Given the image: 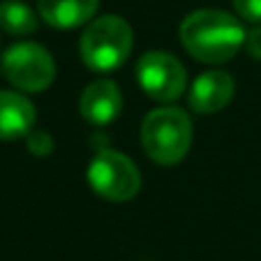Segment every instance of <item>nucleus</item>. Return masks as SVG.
<instances>
[{
    "label": "nucleus",
    "mask_w": 261,
    "mask_h": 261,
    "mask_svg": "<svg viewBox=\"0 0 261 261\" xmlns=\"http://www.w3.org/2000/svg\"><path fill=\"white\" fill-rule=\"evenodd\" d=\"M245 35L236 16L222 10H197L180 23V42L185 51L208 65L231 60L245 44Z\"/></svg>",
    "instance_id": "obj_1"
},
{
    "label": "nucleus",
    "mask_w": 261,
    "mask_h": 261,
    "mask_svg": "<svg viewBox=\"0 0 261 261\" xmlns=\"http://www.w3.org/2000/svg\"><path fill=\"white\" fill-rule=\"evenodd\" d=\"M141 146L155 164L171 167L192 146V120L178 107L155 109L141 123Z\"/></svg>",
    "instance_id": "obj_2"
},
{
    "label": "nucleus",
    "mask_w": 261,
    "mask_h": 261,
    "mask_svg": "<svg viewBox=\"0 0 261 261\" xmlns=\"http://www.w3.org/2000/svg\"><path fill=\"white\" fill-rule=\"evenodd\" d=\"M132 28L123 16L107 14L88 23L79 40L81 60L95 72L118 69L132 51Z\"/></svg>",
    "instance_id": "obj_3"
},
{
    "label": "nucleus",
    "mask_w": 261,
    "mask_h": 261,
    "mask_svg": "<svg viewBox=\"0 0 261 261\" xmlns=\"http://www.w3.org/2000/svg\"><path fill=\"white\" fill-rule=\"evenodd\" d=\"M90 188L107 201H129L141 190V173L127 155L118 150H99L88 164Z\"/></svg>",
    "instance_id": "obj_4"
},
{
    "label": "nucleus",
    "mask_w": 261,
    "mask_h": 261,
    "mask_svg": "<svg viewBox=\"0 0 261 261\" xmlns=\"http://www.w3.org/2000/svg\"><path fill=\"white\" fill-rule=\"evenodd\" d=\"M3 74L23 93H42L56 79L54 56L42 44L19 42L3 54Z\"/></svg>",
    "instance_id": "obj_5"
},
{
    "label": "nucleus",
    "mask_w": 261,
    "mask_h": 261,
    "mask_svg": "<svg viewBox=\"0 0 261 261\" xmlns=\"http://www.w3.org/2000/svg\"><path fill=\"white\" fill-rule=\"evenodd\" d=\"M137 79L143 93L155 102H173L185 93L188 69L173 54L148 51L137 63Z\"/></svg>",
    "instance_id": "obj_6"
},
{
    "label": "nucleus",
    "mask_w": 261,
    "mask_h": 261,
    "mask_svg": "<svg viewBox=\"0 0 261 261\" xmlns=\"http://www.w3.org/2000/svg\"><path fill=\"white\" fill-rule=\"evenodd\" d=\"M79 111L88 123L109 125L123 111V95L116 81L95 79L84 88L79 99Z\"/></svg>",
    "instance_id": "obj_7"
},
{
    "label": "nucleus",
    "mask_w": 261,
    "mask_h": 261,
    "mask_svg": "<svg viewBox=\"0 0 261 261\" xmlns=\"http://www.w3.org/2000/svg\"><path fill=\"white\" fill-rule=\"evenodd\" d=\"M233 90H236V84H233L231 74L227 72H206L201 74L197 81L192 84L188 95L190 109L197 111V114H217L220 109H224L233 97Z\"/></svg>",
    "instance_id": "obj_8"
},
{
    "label": "nucleus",
    "mask_w": 261,
    "mask_h": 261,
    "mask_svg": "<svg viewBox=\"0 0 261 261\" xmlns=\"http://www.w3.org/2000/svg\"><path fill=\"white\" fill-rule=\"evenodd\" d=\"M35 127V107L28 97L0 90V141L25 139Z\"/></svg>",
    "instance_id": "obj_9"
},
{
    "label": "nucleus",
    "mask_w": 261,
    "mask_h": 261,
    "mask_svg": "<svg viewBox=\"0 0 261 261\" xmlns=\"http://www.w3.org/2000/svg\"><path fill=\"white\" fill-rule=\"evenodd\" d=\"M99 0H40V16L60 30L79 28L97 12Z\"/></svg>",
    "instance_id": "obj_10"
},
{
    "label": "nucleus",
    "mask_w": 261,
    "mask_h": 261,
    "mask_svg": "<svg viewBox=\"0 0 261 261\" xmlns=\"http://www.w3.org/2000/svg\"><path fill=\"white\" fill-rule=\"evenodd\" d=\"M37 14L21 0H5L0 3V28L10 35L23 37L37 30Z\"/></svg>",
    "instance_id": "obj_11"
},
{
    "label": "nucleus",
    "mask_w": 261,
    "mask_h": 261,
    "mask_svg": "<svg viewBox=\"0 0 261 261\" xmlns=\"http://www.w3.org/2000/svg\"><path fill=\"white\" fill-rule=\"evenodd\" d=\"M25 143H28V150L37 158H44L54 150V139H51L49 132L44 129H33V132L25 137Z\"/></svg>",
    "instance_id": "obj_12"
},
{
    "label": "nucleus",
    "mask_w": 261,
    "mask_h": 261,
    "mask_svg": "<svg viewBox=\"0 0 261 261\" xmlns=\"http://www.w3.org/2000/svg\"><path fill=\"white\" fill-rule=\"evenodd\" d=\"M238 16L250 23H261V0H233Z\"/></svg>",
    "instance_id": "obj_13"
},
{
    "label": "nucleus",
    "mask_w": 261,
    "mask_h": 261,
    "mask_svg": "<svg viewBox=\"0 0 261 261\" xmlns=\"http://www.w3.org/2000/svg\"><path fill=\"white\" fill-rule=\"evenodd\" d=\"M245 49L254 60H261V25H254L245 35Z\"/></svg>",
    "instance_id": "obj_14"
}]
</instances>
